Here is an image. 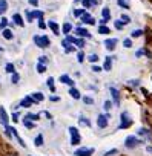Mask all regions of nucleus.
<instances>
[{
	"label": "nucleus",
	"mask_w": 152,
	"mask_h": 156,
	"mask_svg": "<svg viewBox=\"0 0 152 156\" xmlns=\"http://www.w3.org/2000/svg\"><path fill=\"white\" fill-rule=\"evenodd\" d=\"M138 83H140L138 80H131V81H129V84H131V86H138Z\"/></svg>",
	"instance_id": "obj_50"
},
{
	"label": "nucleus",
	"mask_w": 152,
	"mask_h": 156,
	"mask_svg": "<svg viewBox=\"0 0 152 156\" xmlns=\"http://www.w3.org/2000/svg\"><path fill=\"white\" fill-rule=\"evenodd\" d=\"M97 126H98L100 129L108 127V115H98V118H97Z\"/></svg>",
	"instance_id": "obj_4"
},
{
	"label": "nucleus",
	"mask_w": 152,
	"mask_h": 156,
	"mask_svg": "<svg viewBox=\"0 0 152 156\" xmlns=\"http://www.w3.org/2000/svg\"><path fill=\"white\" fill-rule=\"evenodd\" d=\"M75 2H82V0H75Z\"/></svg>",
	"instance_id": "obj_59"
},
{
	"label": "nucleus",
	"mask_w": 152,
	"mask_h": 156,
	"mask_svg": "<svg viewBox=\"0 0 152 156\" xmlns=\"http://www.w3.org/2000/svg\"><path fill=\"white\" fill-rule=\"evenodd\" d=\"M100 0H91V5H98Z\"/></svg>",
	"instance_id": "obj_55"
},
{
	"label": "nucleus",
	"mask_w": 152,
	"mask_h": 156,
	"mask_svg": "<svg viewBox=\"0 0 152 156\" xmlns=\"http://www.w3.org/2000/svg\"><path fill=\"white\" fill-rule=\"evenodd\" d=\"M34 41H35V44L39 46V48H48L49 44H51V41H49V38L46 37V35H43V37H34Z\"/></svg>",
	"instance_id": "obj_1"
},
{
	"label": "nucleus",
	"mask_w": 152,
	"mask_h": 156,
	"mask_svg": "<svg viewBox=\"0 0 152 156\" xmlns=\"http://www.w3.org/2000/svg\"><path fill=\"white\" fill-rule=\"evenodd\" d=\"M66 41H68V43H74V41H75V38H74V37H71V35H69V37H68V38H66Z\"/></svg>",
	"instance_id": "obj_51"
},
{
	"label": "nucleus",
	"mask_w": 152,
	"mask_h": 156,
	"mask_svg": "<svg viewBox=\"0 0 152 156\" xmlns=\"http://www.w3.org/2000/svg\"><path fill=\"white\" fill-rule=\"evenodd\" d=\"M3 37H5L6 40H13V38H14V34H13L11 29H6V28H5V29H3Z\"/></svg>",
	"instance_id": "obj_20"
},
{
	"label": "nucleus",
	"mask_w": 152,
	"mask_h": 156,
	"mask_svg": "<svg viewBox=\"0 0 152 156\" xmlns=\"http://www.w3.org/2000/svg\"><path fill=\"white\" fill-rule=\"evenodd\" d=\"M46 84H48V87L51 89V92H54V90H55V86H54V78H52V76H49V78H48Z\"/></svg>",
	"instance_id": "obj_26"
},
{
	"label": "nucleus",
	"mask_w": 152,
	"mask_h": 156,
	"mask_svg": "<svg viewBox=\"0 0 152 156\" xmlns=\"http://www.w3.org/2000/svg\"><path fill=\"white\" fill-rule=\"evenodd\" d=\"M23 126H25L26 129H32V127H34V124H32L29 119H26V118H23Z\"/></svg>",
	"instance_id": "obj_35"
},
{
	"label": "nucleus",
	"mask_w": 152,
	"mask_h": 156,
	"mask_svg": "<svg viewBox=\"0 0 152 156\" xmlns=\"http://www.w3.org/2000/svg\"><path fill=\"white\" fill-rule=\"evenodd\" d=\"M88 60H89L91 63H97V61H98V55H97V54H91V55L88 57Z\"/></svg>",
	"instance_id": "obj_34"
},
{
	"label": "nucleus",
	"mask_w": 152,
	"mask_h": 156,
	"mask_svg": "<svg viewBox=\"0 0 152 156\" xmlns=\"http://www.w3.org/2000/svg\"><path fill=\"white\" fill-rule=\"evenodd\" d=\"M19 80H20V75H19L17 72H13V73H11V83H13V84H17Z\"/></svg>",
	"instance_id": "obj_22"
},
{
	"label": "nucleus",
	"mask_w": 152,
	"mask_h": 156,
	"mask_svg": "<svg viewBox=\"0 0 152 156\" xmlns=\"http://www.w3.org/2000/svg\"><path fill=\"white\" fill-rule=\"evenodd\" d=\"M39 28H40V29H45V28H46V25L43 23V20H42V19H39Z\"/></svg>",
	"instance_id": "obj_46"
},
{
	"label": "nucleus",
	"mask_w": 152,
	"mask_h": 156,
	"mask_svg": "<svg viewBox=\"0 0 152 156\" xmlns=\"http://www.w3.org/2000/svg\"><path fill=\"white\" fill-rule=\"evenodd\" d=\"M103 109H105L106 112H109V110L112 109V103H111L109 100H106V101H105V104H103Z\"/></svg>",
	"instance_id": "obj_33"
},
{
	"label": "nucleus",
	"mask_w": 152,
	"mask_h": 156,
	"mask_svg": "<svg viewBox=\"0 0 152 156\" xmlns=\"http://www.w3.org/2000/svg\"><path fill=\"white\" fill-rule=\"evenodd\" d=\"M132 124L131 119H128V113H121V124H120V129H126Z\"/></svg>",
	"instance_id": "obj_7"
},
{
	"label": "nucleus",
	"mask_w": 152,
	"mask_h": 156,
	"mask_svg": "<svg viewBox=\"0 0 152 156\" xmlns=\"http://www.w3.org/2000/svg\"><path fill=\"white\" fill-rule=\"evenodd\" d=\"M25 118L29 119V121H37V119H40V115L39 113H28Z\"/></svg>",
	"instance_id": "obj_24"
},
{
	"label": "nucleus",
	"mask_w": 152,
	"mask_h": 156,
	"mask_svg": "<svg viewBox=\"0 0 152 156\" xmlns=\"http://www.w3.org/2000/svg\"><path fill=\"white\" fill-rule=\"evenodd\" d=\"M117 3H118V6H121V8H124V9H129V8H131L129 0H117Z\"/></svg>",
	"instance_id": "obj_19"
},
{
	"label": "nucleus",
	"mask_w": 152,
	"mask_h": 156,
	"mask_svg": "<svg viewBox=\"0 0 152 156\" xmlns=\"http://www.w3.org/2000/svg\"><path fill=\"white\" fill-rule=\"evenodd\" d=\"M9 156H17V154H9Z\"/></svg>",
	"instance_id": "obj_60"
},
{
	"label": "nucleus",
	"mask_w": 152,
	"mask_h": 156,
	"mask_svg": "<svg viewBox=\"0 0 152 156\" xmlns=\"http://www.w3.org/2000/svg\"><path fill=\"white\" fill-rule=\"evenodd\" d=\"M115 28H117V29H123V23H121V20H117V22H115Z\"/></svg>",
	"instance_id": "obj_44"
},
{
	"label": "nucleus",
	"mask_w": 152,
	"mask_h": 156,
	"mask_svg": "<svg viewBox=\"0 0 152 156\" xmlns=\"http://www.w3.org/2000/svg\"><path fill=\"white\" fill-rule=\"evenodd\" d=\"M103 69H105L106 72H109V70L112 69V57H106V58H105V66H103Z\"/></svg>",
	"instance_id": "obj_12"
},
{
	"label": "nucleus",
	"mask_w": 152,
	"mask_h": 156,
	"mask_svg": "<svg viewBox=\"0 0 152 156\" xmlns=\"http://www.w3.org/2000/svg\"><path fill=\"white\" fill-rule=\"evenodd\" d=\"M69 95H71L74 100H80V98H82L79 89H75V87H71V89H69Z\"/></svg>",
	"instance_id": "obj_14"
},
{
	"label": "nucleus",
	"mask_w": 152,
	"mask_h": 156,
	"mask_svg": "<svg viewBox=\"0 0 152 156\" xmlns=\"http://www.w3.org/2000/svg\"><path fill=\"white\" fill-rule=\"evenodd\" d=\"M102 16H103V19L108 22V20L111 19V11H109V8H103V11H102Z\"/></svg>",
	"instance_id": "obj_23"
},
{
	"label": "nucleus",
	"mask_w": 152,
	"mask_h": 156,
	"mask_svg": "<svg viewBox=\"0 0 152 156\" xmlns=\"http://www.w3.org/2000/svg\"><path fill=\"white\" fill-rule=\"evenodd\" d=\"M48 25H49V28L52 29V32H54L55 35H60V29H58V25H57L55 22H49Z\"/></svg>",
	"instance_id": "obj_16"
},
{
	"label": "nucleus",
	"mask_w": 152,
	"mask_h": 156,
	"mask_svg": "<svg viewBox=\"0 0 152 156\" xmlns=\"http://www.w3.org/2000/svg\"><path fill=\"white\" fill-rule=\"evenodd\" d=\"M80 17H82V23H88V25H94V23H95V20H94L88 12H85V14L80 16Z\"/></svg>",
	"instance_id": "obj_8"
},
{
	"label": "nucleus",
	"mask_w": 152,
	"mask_h": 156,
	"mask_svg": "<svg viewBox=\"0 0 152 156\" xmlns=\"http://www.w3.org/2000/svg\"><path fill=\"white\" fill-rule=\"evenodd\" d=\"M29 2V5H32V6H39V0H28Z\"/></svg>",
	"instance_id": "obj_48"
},
{
	"label": "nucleus",
	"mask_w": 152,
	"mask_h": 156,
	"mask_svg": "<svg viewBox=\"0 0 152 156\" xmlns=\"http://www.w3.org/2000/svg\"><path fill=\"white\" fill-rule=\"evenodd\" d=\"M17 118H19V115H17V113H13V121H14V122H17V121H19Z\"/></svg>",
	"instance_id": "obj_54"
},
{
	"label": "nucleus",
	"mask_w": 152,
	"mask_h": 156,
	"mask_svg": "<svg viewBox=\"0 0 152 156\" xmlns=\"http://www.w3.org/2000/svg\"><path fill=\"white\" fill-rule=\"evenodd\" d=\"M120 20H121V23H123V25H128V23H131V17H129V16H126V14H121Z\"/></svg>",
	"instance_id": "obj_28"
},
{
	"label": "nucleus",
	"mask_w": 152,
	"mask_h": 156,
	"mask_svg": "<svg viewBox=\"0 0 152 156\" xmlns=\"http://www.w3.org/2000/svg\"><path fill=\"white\" fill-rule=\"evenodd\" d=\"M77 58H79L80 63H83V61H85V54H83V52H79V54H77Z\"/></svg>",
	"instance_id": "obj_43"
},
{
	"label": "nucleus",
	"mask_w": 152,
	"mask_h": 156,
	"mask_svg": "<svg viewBox=\"0 0 152 156\" xmlns=\"http://www.w3.org/2000/svg\"><path fill=\"white\" fill-rule=\"evenodd\" d=\"M83 14H85V9H74V16L75 17H80Z\"/></svg>",
	"instance_id": "obj_38"
},
{
	"label": "nucleus",
	"mask_w": 152,
	"mask_h": 156,
	"mask_svg": "<svg viewBox=\"0 0 152 156\" xmlns=\"http://www.w3.org/2000/svg\"><path fill=\"white\" fill-rule=\"evenodd\" d=\"M46 60H48V57H45V55L39 57V63H42V64H45V63H46Z\"/></svg>",
	"instance_id": "obj_45"
},
{
	"label": "nucleus",
	"mask_w": 152,
	"mask_h": 156,
	"mask_svg": "<svg viewBox=\"0 0 152 156\" xmlns=\"http://www.w3.org/2000/svg\"><path fill=\"white\" fill-rule=\"evenodd\" d=\"M5 70H6L8 73H13V72H16V67H14L13 63H8V64L5 66Z\"/></svg>",
	"instance_id": "obj_30"
},
{
	"label": "nucleus",
	"mask_w": 152,
	"mask_h": 156,
	"mask_svg": "<svg viewBox=\"0 0 152 156\" xmlns=\"http://www.w3.org/2000/svg\"><path fill=\"white\" fill-rule=\"evenodd\" d=\"M80 124H83V126H86V127H89V126H91L89 119H88V118H83V116L80 118Z\"/></svg>",
	"instance_id": "obj_37"
},
{
	"label": "nucleus",
	"mask_w": 152,
	"mask_h": 156,
	"mask_svg": "<svg viewBox=\"0 0 152 156\" xmlns=\"http://www.w3.org/2000/svg\"><path fill=\"white\" fill-rule=\"evenodd\" d=\"M83 103H85V104H92L94 100H92L91 97H85V98H83Z\"/></svg>",
	"instance_id": "obj_42"
},
{
	"label": "nucleus",
	"mask_w": 152,
	"mask_h": 156,
	"mask_svg": "<svg viewBox=\"0 0 152 156\" xmlns=\"http://www.w3.org/2000/svg\"><path fill=\"white\" fill-rule=\"evenodd\" d=\"M60 83H63V84H68V86L74 87V81L71 80V78H69L68 75H60Z\"/></svg>",
	"instance_id": "obj_10"
},
{
	"label": "nucleus",
	"mask_w": 152,
	"mask_h": 156,
	"mask_svg": "<svg viewBox=\"0 0 152 156\" xmlns=\"http://www.w3.org/2000/svg\"><path fill=\"white\" fill-rule=\"evenodd\" d=\"M111 94H112V98H114V101L118 104V103H120V95H118V90H117L115 87H111Z\"/></svg>",
	"instance_id": "obj_17"
},
{
	"label": "nucleus",
	"mask_w": 152,
	"mask_h": 156,
	"mask_svg": "<svg viewBox=\"0 0 152 156\" xmlns=\"http://www.w3.org/2000/svg\"><path fill=\"white\" fill-rule=\"evenodd\" d=\"M3 52V48H0V54H2Z\"/></svg>",
	"instance_id": "obj_58"
},
{
	"label": "nucleus",
	"mask_w": 152,
	"mask_h": 156,
	"mask_svg": "<svg viewBox=\"0 0 152 156\" xmlns=\"http://www.w3.org/2000/svg\"><path fill=\"white\" fill-rule=\"evenodd\" d=\"M72 31V25L71 23H65L63 25V34H69Z\"/></svg>",
	"instance_id": "obj_29"
},
{
	"label": "nucleus",
	"mask_w": 152,
	"mask_h": 156,
	"mask_svg": "<svg viewBox=\"0 0 152 156\" xmlns=\"http://www.w3.org/2000/svg\"><path fill=\"white\" fill-rule=\"evenodd\" d=\"M115 44H117V38H106L105 40V46H106L108 51H114Z\"/></svg>",
	"instance_id": "obj_6"
},
{
	"label": "nucleus",
	"mask_w": 152,
	"mask_h": 156,
	"mask_svg": "<svg viewBox=\"0 0 152 156\" xmlns=\"http://www.w3.org/2000/svg\"><path fill=\"white\" fill-rule=\"evenodd\" d=\"M37 72H39V73H45V72H46V66L42 64V63H39V64H37Z\"/></svg>",
	"instance_id": "obj_32"
},
{
	"label": "nucleus",
	"mask_w": 152,
	"mask_h": 156,
	"mask_svg": "<svg viewBox=\"0 0 152 156\" xmlns=\"http://www.w3.org/2000/svg\"><path fill=\"white\" fill-rule=\"evenodd\" d=\"M82 3H83L85 8H89V6H91V2H89V0H82Z\"/></svg>",
	"instance_id": "obj_47"
},
{
	"label": "nucleus",
	"mask_w": 152,
	"mask_h": 156,
	"mask_svg": "<svg viewBox=\"0 0 152 156\" xmlns=\"http://www.w3.org/2000/svg\"><path fill=\"white\" fill-rule=\"evenodd\" d=\"M0 122H2L3 126H8V122H9V116H8L3 106H0Z\"/></svg>",
	"instance_id": "obj_3"
},
{
	"label": "nucleus",
	"mask_w": 152,
	"mask_h": 156,
	"mask_svg": "<svg viewBox=\"0 0 152 156\" xmlns=\"http://www.w3.org/2000/svg\"><path fill=\"white\" fill-rule=\"evenodd\" d=\"M146 150H147V151H149V153H152V147H147V148H146Z\"/></svg>",
	"instance_id": "obj_57"
},
{
	"label": "nucleus",
	"mask_w": 152,
	"mask_h": 156,
	"mask_svg": "<svg viewBox=\"0 0 152 156\" xmlns=\"http://www.w3.org/2000/svg\"><path fill=\"white\" fill-rule=\"evenodd\" d=\"M94 153V148H79L74 154L75 156H91Z\"/></svg>",
	"instance_id": "obj_5"
},
{
	"label": "nucleus",
	"mask_w": 152,
	"mask_h": 156,
	"mask_svg": "<svg viewBox=\"0 0 152 156\" xmlns=\"http://www.w3.org/2000/svg\"><path fill=\"white\" fill-rule=\"evenodd\" d=\"M123 46H124V48H132V40H131V38H126V40L123 41Z\"/></svg>",
	"instance_id": "obj_39"
},
{
	"label": "nucleus",
	"mask_w": 152,
	"mask_h": 156,
	"mask_svg": "<svg viewBox=\"0 0 152 156\" xmlns=\"http://www.w3.org/2000/svg\"><path fill=\"white\" fill-rule=\"evenodd\" d=\"M31 97H32V100H34V101H39V103L45 100V97H43V94H42V92H34Z\"/></svg>",
	"instance_id": "obj_18"
},
{
	"label": "nucleus",
	"mask_w": 152,
	"mask_h": 156,
	"mask_svg": "<svg viewBox=\"0 0 152 156\" xmlns=\"http://www.w3.org/2000/svg\"><path fill=\"white\" fill-rule=\"evenodd\" d=\"M6 25H8V20H6V19H2V20H0V29H5Z\"/></svg>",
	"instance_id": "obj_40"
},
{
	"label": "nucleus",
	"mask_w": 152,
	"mask_h": 156,
	"mask_svg": "<svg viewBox=\"0 0 152 156\" xmlns=\"http://www.w3.org/2000/svg\"><path fill=\"white\" fill-rule=\"evenodd\" d=\"M34 103H35V101L32 100V97H26V98H23V100H22L20 106H22V107H31Z\"/></svg>",
	"instance_id": "obj_9"
},
{
	"label": "nucleus",
	"mask_w": 152,
	"mask_h": 156,
	"mask_svg": "<svg viewBox=\"0 0 152 156\" xmlns=\"http://www.w3.org/2000/svg\"><path fill=\"white\" fill-rule=\"evenodd\" d=\"M75 32H77L80 37H86V38H91V34H89V31L88 29H83V28H77L75 29Z\"/></svg>",
	"instance_id": "obj_11"
},
{
	"label": "nucleus",
	"mask_w": 152,
	"mask_h": 156,
	"mask_svg": "<svg viewBox=\"0 0 152 156\" xmlns=\"http://www.w3.org/2000/svg\"><path fill=\"white\" fill-rule=\"evenodd\" d=\"M117 153H118V150H117V148H112V150L106 151V153H105V156H112V154H117Z\"/></svg>",
	"instance_id": "obj_41"
},
{
	"label": "nucleus",
	"mask_w": 152,
	"mask_h": 156,
	"mask_svg": "<svg viewBox=\"0 0 152 156\" xmlns=\"http://www.w3.org/2000/svg\"><path fill=\"white\" fill-rule=\"evenodd\" d=\"M8 9V3H6V0H0V14H5Z\"/></svg>",
	"instance_id": "obj_21"
},
{
	"label": "nucleus",
	"mask_w": 152,
	"mask_h": 156,
	"mask_svg": "<svg viewBox=\"0 0 152 156\" xmlns=\"http://www.w3.org/2000/svg\"><path fill=\"white\" fill-rule=\"evenodd\" d=\"M111 31H109V28L108 26H105V25H102L100 28H98V34H109Z\"/></svg>",
	"instance_id": "obj_31"
},
{
	"label": "nucleus",
	"mask_w": 152,
	"mask_h": 156,
	"mask_svg": "<svg viewBox=\"0 0 152 156\" xmlns=\"http://www.w3.org/2000/svg\"><path fill=\"white\" fill-rule=\"evenodd\" d=\"M13 20H14L19 26H25V22H23V19H22L20 14H14V16H13Z\"/></svg>",
	"instance_id": "obj_15"
},
{
	"label": "nucleus",
	"mask_w": 152,
	"mask_h": 156,
	"mask_svg": "<svg viewBox=\"0 0 152 156\" xmlns=\"http://www.w3.org/2000/svg\"><path fill=\"white\" fill-rule=\"evenodd\" d=\"M92 72H95V73L97 72H102V67L100 66H92Z\"/></svg>",
	"instance_id": "obj_49"
},
{
	"label": "nucleus",
	"mask_w": 152,
	"mask_h": 156,
	"mask_svg": "<svg viewBox=\"0 0 152 156\" xmlns=\"http://www.w3.org/2000/svg\"><path fill=\"white\" fill-rule=\"evenodd\" d=\"M69 44H71V43H68V41H66V40H63V41H61V46H63V48H65V49H66V48H68V46H69Z\"/></svg>",
	"instance_id": "obj_52"
},
{
	"label": "nucleus",
	"mask_w": 152,
	"mask_h": 156,
	"mask_svg": "<svg viewBox=\"0 0 152 156\" xmlns=\"http://www.w3.org/2000/svg\"><path fill=\"white\" fill-rule=\"evenodd\" d=\"M141 35H143V31H141V29H135V31L131 32V37H132V38H138V37H141Z\"/></svg>",
	"instance_id": "obj_27"
},
{
	"label": "nucleus",
	"mask_w": 152,
	"mask_h": 156,
	"mask_svg": "<svg viewBox=\"0 0 152 156\" xmlns=\"http://www.w3.org/2000/svg\"><path fill=\"white\" fill-rule=\"evenodd\" d=\"M74 44H77V46H79V48L82 49V48H85V40H82V38H80V40H77V38H75Z\"/></svg>",
	"instance_id": "obj_36"
},
{
	"label": "nucleus",
	"mask_w": 152,
	"mask_h": 156,
	"mask_svg": "<svg viewBox=\"0 0 152 156\" xmlns=\"http://www.w3.org/2000/svg\"><path fill=\"white\" fill-rule=\"evenodd\" d=\"M138 133H140V135H147V130H146V129H140Z\"/></svg>",
	"instance_id": "obj_53"
},
{
	"label": "nucleus",
	"mask_w": 152,
	"mask_h": 156,
	"mask_svg": "<svg viewBox=\"0 0 152 156\" xmlns=\"http://www.w3.org/2000/svg\"><path fill=\"white\" fill-rule=\"evenodd\" d=\"M72 51H74V46H68L66 48V52H72Z\"/></svg>",
	"instance_id": "obj_56"
},
{
	"label": "nucleus",
	"mask_w": 152,
	"mask_h": 156,
	"mask_svg": "<svg viewBox=\"0 0 152 156\" xmlns=\"http://www.w3.org/2000/svg\"><path fill=\"white\" fill-rule=\"evenodd\" d=\"M34 144H35V147H42L43 145V136L42 135H37V138L34 139Z\"/></svg>",
	"instance_id": "obj_25"
},
{
	"label": "nucleus",
	"mask_w": 152,
	"mask_h": 156,
	"mask_svg": "<svg viewBox=\"0 0 152 156\" xmlns=\"http://www.w3.org/2000/svg\"><path fill=\"white\" fill-rule=\"evenodd\" d=\"M138 144H141V142H140V139H138V138H135V136H132V135H131V136H128V138H126V141H124V145H126L128 148H135Z\"/></svg>",
	"instance_id": "obj_2"
},
{
	"label": "nucleus",
	"mask_w": 152,
	"mask_h": 156,
	"mask_svg": "<svg viewBox=\"0 0 152 156\" xmlns=\"http://www.w3.org/2000/svg\"><path fill=\"white\" fill-rule=\"evenodd\" d=\"M80 141H82V138H80L79 133H72V135H71V144H72V145L80 144Z\"/></svg>",
	"instance_id": "obj_13"
}]
</instances>
